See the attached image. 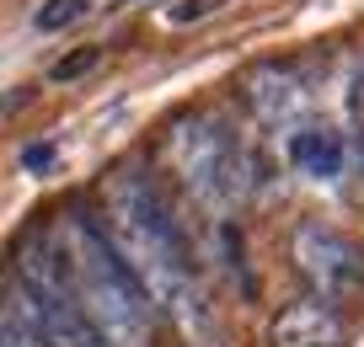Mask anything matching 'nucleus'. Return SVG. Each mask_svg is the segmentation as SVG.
<instances>
[{
    "label": "nucleus",
    "instance_id": "1",
    "mask_svg": "<svg viewBox=\"0 0 364 347\" xmlns=\"http://www.w3.org/2000/svg\"><path fill=\"white\" fill-rule=\"evenodd\" d=\"M107 236H113L118 257L134 268V278L145 283V294L156 299V310L182 331V342L225 347V326L193 272V251L145 171L124 166L107 177Z\"/></svg>",
    "mask_w": 364,
    "mask_h": 347
},
{
    "label": "nucleus",
    "instance_id": "2",
    "mask_svg": "<svg viewBox=\"0 0 364 347\" xmlns=\"http://www.w3.org/2000/svg\"><path fill=\"white\" fill-rule=\"evenodd\" d=\"M59 246L70 262V289H75L80 310L107 331L113 347H150L156 331V299L145 294V283L134 278L124 257H118L107 224H97L91 214H70L59 224Z\"/></svg>",
    "mask_w": 364,
    "mask_h": 347
},
{
    "label": "nucleus",
    "instance_id": "3",
    "mask_svg": "<svg viewBox=\"0 0 364 347\" xmlns=\"http://www.w3.org/2000/svg\"><path fill=\"white\" fill-rule=\"evenodd\" d=\"M166 155H171V166H177V177L188 182V192L204 198L209 209L236 203L241 187H247V155H241V139L230 134V123L215 118V112H193V118L171 123Z\"/></svg>",
    "mask_w": 364,
    "mask_h": 347
},
{
    "label": "nucleus",
    "instance_id": "4",
    "mask_svg": "<svg viewBox=\"0 0 364 347\" xmlns=\"http://www.w3.org/2000/svg\"><path fill=\"white\" fill-rule=\"evenodd\" d=\"M6 315H16L22 326H33L48 347H113L107 331L80 310L75 299H59V294H38L27 283H6Z\"/></svg>",
    "mask_w": 364,
    "mask_h": 347
},
{
    "label": "nucleus",
    "instance_id": "5",
    "mask_svg": "<svg viewBox=\"0 0 364 347\" xmlns=\"http://www.w3.org/2000/svg\"><path fill=\"white\" fill-rule=\"evenodd\" d=\"M295 262L321 289V299L348 294V289L364 283V251L353 246L343 230H332V224H300L295 230Z\"/></svg>",
    "mask_w": 364,
    "mask_h": 347
},
{
    "label": "nucleus",
    "instance_id": "6",
    "mask_svg": "<svg viewBox=\"0 0 364 347\" xmlns=\"http://www.w3.org/2000/svg\"><path fill=\"white\" fill-rule=\"evenodd\" d=\"M247 101H252V112H257L268 128H295L300 112H306V101H311V91L300 86L295 70L262 65V70L247 75Z\"/></svg>",
    "mask_w": 364,
    "mask_h": 347
},
{
    "label": "nucleus",
    "instance_id": "7",
    "mask_svg": "<svg viewBox=\"0 0 364 347\" xmlns=\"http://www.w3.org/2000/svg\"><path fill=\"white\" fill-rule=\"evenodd\" d=\"M268 342L273 347H338L343 342V315L327 299H300V304L273 315Z\"/></svg>",
    "mask_w": 364,
    "mask_h": 347
},
{
    "label": "nucleus",
    "instance_id": "8",
    "mask_svg": "<svg viewBox=\"0 0 364 347\" xmlns=\"http://www.w3.org/2000/svg\"><path fill=\"white\" fill-rule=\"evenodd\" d=\"M289 160L316 182L343 177V134H332V128H295L289 134Z\"/></svg>",
    "mask_w": 364,
    "mask_h": 347
},
{
    "label": "nucleus",
    "instance_id": "9",
    "mask_svg": "<svg viewBox=\"0 0 364 347\" xmlns=\"http://www.w3.org/2000/svg\"><path fill=\"white\" fill-rule=\"evenodd\" d=\"M86 16V0H43L33 11V27H43V33H59V27L80 22Z\"/></svg>",
    "mask_w": 364,
    "mask_h": 347
},
{
    "label": "nucleus",
    "instance_id": "10",
    "mask_svg": "<svg viewBox=\"0 0 364 347\" xmlns=\"http://www.w3.org/2000/svg\"><path fill=\"white\" fill-rule=\"evenodd\" d=\"M97 59H102V48H75V54H65L54 70H48V80H59V86H65V80H80V75L97 70Z\"/></svg>",
    "mask_w": 364,
    "mask_h": 347
},
{
    "label": "nucleus",
    "instance_id": "11",
    "mask_svg": "<svg viewBox=\"0 0 364 347\" xmlns=\"http://www.w3.org/2000/svg\"><path fill=\"white\" fill-rule=\"evenodd\" d=\"M220 6H225V0H177V6H171V11H166V22H171V27L204 22V16H215Z\"/></svg>",
    "mask_w": 364,
    "mask_h": 347
},
{
    "label": "nucleus",
    "instance_id": "12",
    "mask_svg": "<svg viewBox=\"0 0 364 347\" xmlns=\"http://www.w3.org/2000/svg\"><path fill=\"white\" fill-rule=\"evenodd\" d=\"M54 155H59L54 139H38V145H27V150H22V171H33V177H38V171L54 166Z\"/></svg>",
    "mask_w": 364,
    "mask_h": 347
},
{
    "label": "nucleus",
    "instance_id": "13",
    "mask_svg": "<svg viewBox=\"0 0 364 347\" xmlns=\"http://www.w3.org/2000/svg\"><path fill=\"white\" fill-rule=\"evenodd\" d=\"M6 347H48V342L33 331V326H22L16 315H6Z\"/></svg>",
    "mask_w": 364,
    "mask_h": 347
}]
</instances>
